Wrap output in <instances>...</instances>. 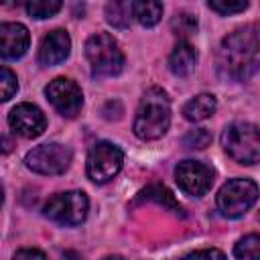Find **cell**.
Returning a JSON list of instances; mask_svg holds the SVG:
<instances>
[{
	"instance_id": "cell-16",
	"label": "cell",
	"mask_w": 260,
	"mask_h": 260,
	"mask_svg": "<svg viewBox=\"0 0 260 260\" xmlns=\"http://www.w3.org/2000/svg\"><path fill=\"white\" fill-rule=\"evenodd\" d=\"M132 6L134 2H128V0H116V2H110L106 6V20L116 26V28H128L130 26V20L134 16L132 12Z\"/></svg>"
},
{
	"instance_id": "cell-4",
	"label": "cell",
	"mask_w": 260,
	"mask_h": 260,
	"mask_svg": "<svg viewBox=\"0 0 260 260\" xmlns=\"http://www.w3.org/2000/svg\"><path fill=\"white\" fill-rule=\"evenodd\" d=\"M85 57L93 77H112L118 75L124 67V53L118 41L108 32H98L87 39Z\"/></svg>"
},
{
	"instance_id": "cell-18",
	"label": "cell",
	"mask_w": 260,
	"mask_h": 260,
	"mask_svg": "<svg viewBox=\"0 0 260 260\" xmlns=\"http://www.w3.org/2000/svg\"><path fill=\"white\" fill-rule=\"evenodd\" d=\"M234 254L238 260H260V234L244 236L236 244Z\"/></svg>"
},
{
	"instance_id": "cell-21",
	"label": "cell",
	"mask_w": 260,
	"mask_h": 260,
	"mask_svg": "<svg viewBox=\"0 0 260 260\" xmlns=\"http://www.w3.org/2000/svg\"><path fill=\"white\" fill-rule=\"evenodd\" d=\"M207 6L219 14H236V12H244L248 8V2L246 0H240V2H225V0H209Z\"/></svg>"
},
{
	"instance_id": "cell-23",
	"label": "cell",
	"mask_w": 260,
	"mask_h": 260,
	"mask_svg": "<svg viewBox=\"0 0 260 260\" xmlns=\"http://www.w3.org/2000/svg\"><path fill=\"white\" fill-rule=\"evenodd\" d=\"M185 146L189 148H205L209 142H211V134L205 130V128H197V130H191L185 138H183Z\"/></svg>"
},
{
	"instance_id": "cell-19",
	"label": "cell",
	"mask_w": 260,
	"mask_h": 260,
	"mask_svg": "<svg viewBox=\"0 0 260 260\" xmlns=\"http://www.w3.org/2000/svg\"><path fill=\"white\" fill-rule=\"evenodd\" d=\"M61 2L59 0H32V2H26L24 8L26 12L32 16V18H49L53 14H57L61 10Z\"/></svg>"
},
{
	"instance_id": "cell-15",
	"label": "cell",
	"mask_w": 260,
	"mask_h": 260,
	"mask_svg": "<svg viewBox=\"0 0 260 260\" xmlns=\"http://www.w3.org/2000/svg\"><path fill=\"white\" fill-rule=\"evenodd\" d=\"M215 108H217L215 95H211V93H199V95L191 98L183 106V116L189 122H201V120H207L215 112Z\"/></svg>"
},
{
	"instance_id": "cell-5",
	"label": "cell",
	"mask_w": 260,
	"mask_h": 260,
	"mask_svg": "<svg viewBox=\"0 0 260 260\" xmlns=\"http://www.w3.org/2000/svg\"><path fill=\"white\" fill-rule=\"evenodd\" d=\"M87 209H89V201L83 191L57 193L43 207L45 215L61 225H79L87 217Z\"/></svg>"
},
{
	"instance_id": "cell-17",
	"label": "cell",
	"mask_w": 260,
	"mask_h": 260,
	"mask_svg": "<svg viewBox=\"0 0 260 260\" xmlns=\"http://www.w3.org/2000/svg\"><path fill=\"white\" fill-rule=\"evenodd\" d=\"M132 12H134V18L142 26H154L162 16V4L150 2V0H140V2H134Z\"/></svg>"
},
{
	"instance_id": "cell-13",
	"label": "cell",
	"mask_w": 260,
	"mask_h": 260,
	"mask_svg": "<svg viewBox=\"0 0 260 260\" xmlns=\"http://www.w3.org/2000/svg\"><path fill=\"white\" fill-rule=\"evenodd\" d=\"M69 51H71L69 35L63 28H55L43 39L41 49H39V61L47 67L49 65H59L69 57Z\"/></svg>"
},
{
	"instance_id": "cell-8",
	"label": "cell",
	"mask_w": 260,
	"mask_h": 260,
	"mask_svg": "<svg viewBox=\"0 0 260 260\" xmlns=\"http://www.w3.org/2000/svg\"><path fill=\"white\" fill-rule=\"evenodd\" d=\"M26 167L39 175H61L71 165V150L63 144H41L26 152Z\"/></svg>"
},
{
	"instance_id": "cell-2",
	"label": "cell",
	"mask_w": 260,
	"mask_h": 260,
	"mask_svg": "<svg viewBox=\"0 0 260 260\" xmlns=\"http://www.w3.org/2000/svg\"><path fill=\"white\" fill-rule=\"evenodd\" d=\"M169 124H171L169 95L160 87L146 89L134 118V134L142 140H156L169 130Z\"/></svg>"
},
{
	"instance_id": "cell-24",
	"label": "cell",
	"mask_w": 260,
	"mask_h": 260,
	"mask_svg": "<svg viewBox=\"0 0 260 260\" xmlns=\"http://www.w3.org/2000/svg\"><path fill=\"white\" fill-rule=\"evenodd\" d=\"M183 260H228L225 254L217 248H207V250H197V252H191L189 256H185Z\"/></svg>"
},
{
	"instance_id": "cell-14",
	"label": "cell",
	"mask_w": 260,
	"mask_h": 260,
	"mask_svg": "<svg viewBox=\"0 0 260 260\" xmlns=\"http://www.w3.org/2000/svg\"><path fill=\"white\" fill-rule=\"evenodd\" d=\"M195 63H197V51L191 43L187 41H179L177 47L173 49L171 57H169V69L179 75V77H185L189 75L193 69H195Z\"/></svg>"
},
{
	"instance_id": "cell-7",
	"label": "cell",
	"mask_w": 260,
	"mask_h": 260,
	"mask_svg": "<svg viewBox=\"0 0 260 260\" xmlns=\"http://www.w3.org/2000/svg\"><path fill=\"white\" fill-rule=\"evenodd\" d=\"M122 162L124 152L120 150V146L106 140L95 142L87 154V177L95 183H108L120 173Z\"/></svg>"
},
{
	"instance_id": "cell-3",
	"label": "cell",
	"mask_w": 260,
	"mask_h": 260,
	"mask_svg": "<svg viewBox=\"0 0 260 260\" xmlns=\"http://www.w3.org/2000/svg\"><path fill=\"white\" fill-rule=\"evenodd\" d=\"M221 146L240 165L260 162V130L250 122H232L225 126Z\"/></svg>"
},
{
	"instance_id": "cell-26",
	"label": "cell",
	"mask_w": 260,
	"mask_h": 260,
	"mask_svg": "<svg viewBox=\"0 0 260 260\" xmlns=\"http://www.w3.org/2000/svg\"><path fill=\"white\" fill-rule=\"evenodd\" d=\"M104 260H124V258H120V256H108V258H104Z\"/></svg>"
},
{
	"instance_id": "cell-11",
	"label": "cell",
	"mask_w": 260,
	"mask_h": 260,
	"mask_svg": "<svg viewBox=\"0 0 260 260\" xmlns=\"http://www.w3.org/2000/svg\"><path fill=\"white\" fill-rule=\"evenodd\" d=\"M8 124L16 134L24 138H37L47 128L45 114L32 104H18L16 108H12V112L8 114Z\"/></svg>"
},
{
	"instance_id": "cell-10",
	"label": "cell",
	"mask_w": 260,
	"mask_h": 260,
	"mask_svg": "<svg viewBox=\"0 0 260 260\" xmlns=\"http://www.w3.org/2000/svg\"><path fill=\"white\" fill-rule=\"evenodd\" d=\"M213 177H215L213 169L199 160H183L175 167L177 185L187 195H193V197L205 195L213 185Z\"/></svg>"
},
{
	"instance_id": "cell-12",
	"label": "cell",
	"mask_w": 260,
	"mask_h": 260,
	"mask_svg": "<svg viewBox=\"0 0 260 260\" xmlns=\"http://www.w3.org/2000/svg\"><path fill=\"white\" fill-rule=\"evenodd\" d=\"M30 43V35L20 22L0 24V53L4 59H20Z\"/></svg>"
},
{
	"instance_id": "cell-6",
	"label": "cell",
	"mask_w": 260,
	"mask_h": 260,
	"mask_svg": "<svg viewBox=\"0 0 260 260\" xmlns=\"http://www.w3.org/2000/svg\"><path fill=\"white\" fill-rule=\"evenodd\" d=\"M258 199V185L250 179H232L217 193V207L225 217L244 215Z\"/></svg>"
},
{
	"instance_id": "cell-22",
	"label": "cell",
	"mask_w": 260,
	"mask_h": 260,
	"mask_svg": "<svg viewBox=\"0 0 260 260\" xmlns=\"http://www.w3.org/2000/svg\"><path fill=\"white\" fill-rule=\"evenodd\" d=\"M0 87H2V100L4 102H8L14 93H16V89H18V81H16V75L4 65L2 67V79H0Z\"/></svg>"
},
{
	"instance_id": "cell-20",
	"label": "cell",
	"mask_w": 260,
	"mask_h": 260,
	"mask_svg": "<svg viewBox=\"0 0 260 260\" xmlns=\"http://www.w3.org/2000/svg\"><path fill=\"white\" fill-rule=\"evenodd\" d=\"M171 26H173L177 37H187V35L197 30V18L193 14H189V12H177L173 16Z\"/></svg>"
},
{
	"instance_id": "cell-25",
	"label": "cell",
	"mask_w": 260,
	"mask_h": 260,
	"mask_svg": "<svg viewBox=\"0 0 260 260\" xmlns=\"http://www.w3.org/2000/svg\"><path fill=\"white\" fill-rule=\"evenodd\" d=\"M12 260H47V256L37 248H22L14 254Z\"/></svg>"
},
{
	"instance_id": "cell-9",
	"label": "cell",
	"mask_w": 260,
	"mask_h": 260,
	"mask_svg": "<svg viewBox=\"0 0 260 260\" xmlns=\"http://www.w3.org/2000/svg\"><path fill=\"white\" fill-rule=\"evenodd\" d=\"M47 100L51 102V106L67 118H75L83 106V93L79 89V85L73 79L67 77H55L47 87H45Z\"/></svg>"
},
{
	"instance_id": "cell-1",
	"label": "cell",
	"mask_w": 260,
	"mask_h": 260,
	"mask_svg": "<svg viewBox=\"0 0 260 260\" xmlns=\"http://www.w3.org/2000/svg\"><path fill=\"white\" fill-rule=\"evenodd\" d=\"M217 69L228 79H248L260 69V24H246L230 32L217 51Z\"/></svg>"
}]
</instances>
